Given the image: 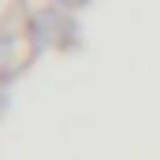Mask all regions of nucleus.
I'll return each mask as SVG.
<instances>
[{
    "label": "nucleus",
    "mask_w": 160,
    "mask_h": 160,
    "mask_svg": "<svg viewBox=\"0 0 160 160\" xmlns=\"http://www.w3.org/2000/svg\"><path fill=\"white\" fill-rule=\"evenodd\" d=\"M30 48H38L30 34H0V86L26 67Z\"/></svg>",
    "instance_id": "obj_1"
},
{
    "label": "nucleus",
    "mask_w": 160,
    "mask_h": 160,
    "mask_svg": "<svg viewBox=\"0 0 160 160\" xmlns=\"http://www.w3.org/2000/svg\"><path fill=\"white\" fill-rule=\"evenodd\" d=\"M63 30V15L60 11H38L34 19H30V26H26V34L34 38V45H52L56 41V34Z\"/></svg>",
    "instance_id": "obj_2"
},
{
    "label": "nucleus",
    "mask_w": 160,
    "mask_h": 160,
    "mask_svg": "<svg viewBox=\"0 0 160 160\" xmlns=\"http://www.w3.org/2000/svg\"><path fill=\"white\" fill-rule=\"evenodd\" d=\"M86 4H89V0H52V8H60V11H78Z\"/></svg>",
    "instance_id": "obj_3"
}]
</instances>
